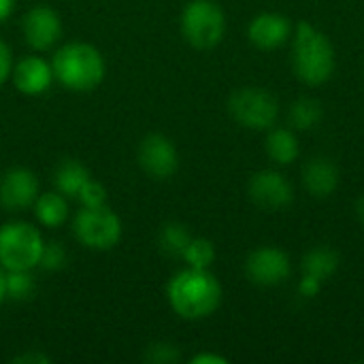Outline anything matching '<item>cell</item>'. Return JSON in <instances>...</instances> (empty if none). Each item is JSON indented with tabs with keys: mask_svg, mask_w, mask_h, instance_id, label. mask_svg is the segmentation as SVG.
Instances as JSON below:
<instances>
[{
	"mask_svg": "<svg viewBox=\"0 0 364 364\" xmlns=\"http://www.w3.org/2000/svg\"><path fill=\"white\" fill-rule=\"evenodd\" d=\"M32 209H34L36 222L45 228H60L68 222V215H70L68 198L64 194H60L58 190L41 192L36 196Z\"/></svg>",
	"mask_w": 364,
	"mask_h": 364,
	"instance_id": "cell-16",
	"label": "cell"
},
{
	"mask_svg": "<svg viewBox=\"0 0 364 364\" xmlns=\"http://www.w3.org/2000/svg\"><path fill=\"white\" fill-rule=\"evenodd\" d=\"M288 122L292 130L299 132H307L311 128H316L322 122V105L316 98H299L290 105L288 109Z\"/></svg>",
	"mask_w": 364,
	"mask_h": 364,
	"instance_id": "cell-20",
	"label": "cell"
},
{
	"mask_svg": "<svg viewBox=\"0 0 364 364\" xmlns=\"http://www.w3.org/2000/svg\"><path fill=\"white\" fill-rule=\"evenodd\" d=\"M171 309L188 322L213 316L222 303V286L209 269H192L175 273L166 286Z\"/></svg>",
	"mask_w": 364,
	"mask_h": 364,
	"instance_id": "cell-1",
	"label": "cell"
},
{
	"mask_svg": "<svg viewBox=\"0 0 364 364\" xmlns=\"http://www.w3.org/2000/svg\"><path fill=\"white\" fill-rule=\"evenodd\" d=\"M186 43L194 49H213L226 34V15L213 0H190L179 19Z\"/></svg>",
	"mask_w": 364,
	"mask_h": 364,
	"instance_id": "cell-5",
	"label": "cell"
},
{
	"mask_svg": "<svg viewBox=\"0 0 364 364\" xmlns=\"http://www.w3.org/2000/svg\"><path fill=\"white\" fill-rule=\"evenodd\" d=\"M43 250L45 239L34 224L13 220L0 226V267L4 271H34Z\"/></svg>",
	"mask_w": 364,
	"mask_h": 364,
	"instance_id": "cell-4",
	"label": "cell"
},
{
	"mask_svg": "<svg viewBox=\"0 0 364 364\" xmlns=\"http://www.w3.org/2000/svg\"><path fill=\"white\" fill-rule=\"evenodd\" d=\"M6 301V271L0 267V305Z\"/></svg>",
	"mask_w": 364,
	"mask_h": 364,
	"instance_id": "cell-32",
	"label": "cell"
},
{
	"mask_svg": "<svg viewBox=\"0 0 364 364\" xmlns=\"http://www.w3.org/2000/svg\"><path fill=\"white\" fill-rule=\"evenodd\" d=\"M92 179L90 171L75 158H66L58 164L55 173H53V183H55V190L60 194H64L68 200L70 198H77L81 188Z\"/></svg>",
	"mask_w": 364,
	"mask_h": 364,
	"instance_id": "cell-18",
	"label": "cell"
},
{
	"mask_svg": "<svg viewBox=\"0 0 364 364\" xmlns=\"http://www.w3.org/2000/svg\"><path fill=\"white\" fill-rule=\"evenodd\" d=\"M192 364H228V358L215 352H200L196 356H192Z\"/></svg>",
	"mask_w": 364,
	"mask_h": 364,
	"instance_id": "cell-29",
	"label": "cell"
},
{
	"mask_svg": "<svg viewBox=\"0 0 364 364\" xmlns=\"http://www.w3.org/2000/svg\"><path fill=\"white\" fill-rule=\"evenodd\" d=\"M34 288L32 271H6V299L28 301L34 294Z\"/></svg>",
	"mask_w": 364,
	"mask_h": 364,
	"instance_id": "cell-23",
	"label": "cell"
},
{
	"mask_svg": "<svg viewBox=\"0 0 364 364\" xmlns=\"http://www.w3.org/2000/svg\"><path fill=\"white\" fill-rule=\"evenodd\" d=\"M13 53H11V47L0 38V85H4L9 79H11V73H13Z\"/></svg>",
	"mask_w": 364,
	"mask_h": 364,
	"instance_id": "cell-27",
	"label": "cell"
},
{
	"mask_svg": "<svg viewBox=\"0 0 364 364\" xmlns=\"http://www.w3.org/2000/svg\"><path fill=\"white\" fill-rule=\"evenodd\" d=\"M301 269H303L305 275H311V277H318V279L326 282L339 269V254L335 250H331V247H324V245L314 247V250H309L305 254Z\"/></svg>",
	"mask_w": 364,
	"mask_h": 364,
	"instance_id": "cell-19",
	"label": "cell"
},
{
	"mask_svg": "<svg viewBox=\"0 0 364 364\" xmlns=\"http://www.w3.org/2000/svg\"><path fill=\"white\" fill-rule=\"evenodd\" d=\"M66 264V250L62 243L53 241V243H45L43 256H41V269L45 271H60Z\"/></svg>",
	"mask_w": 364,
	"mask_h": 364,
	"instance_id": "cell-25",
	"label": "cell"
},
{
	"mask_svg": "<svg viewBox=\"0 0 364 364\" xmlns=\"http://www.w3.org/2000/svg\"><path fill=\"white\" fill-rule=\"evenodd\" d=\"M356 215H358L360 224H364V194L358 198V203H356Z\"/></svg>",
	"mask_w": 364,
	"mask_h": 364,
	"instance_id": "cell-33",
	"label": "cell"
},
{
	"mask_svg": "<svg viewBox=\"0 0 364 364\" xmlns=\"http://www.w3.org/2000/svg\"><path fill=\"white\" fill-rule=\"evenodd\" d=\"M247 194L252 203L264 211L286 209L294 200V188L288 177L275 168H264L254 173L247 186Z\"/></svg>",
	"mask_w": 364,
	"mask_h": 364,
	"instance_id": "cell-11",
	"label": "cell"
},
{
	"mask_svg": "<svg viewBox=\"0 0 364 364\" xmlns=\"http://www.w3.org/2000/svg\"><path fill=\"white\" fill-rule=\"evenodd\" d=\"M62 19L55 9L47 4H36L28 9L21 17V34L30 49L43 53L53 49L62 38Z\"/></svg>",
	"mask_w": 364,
	"mask_h": 364,
	"instance_id": "cell-9",
	"label": "cell"
},
{
	"mask_svg": "<svg viewBox=\"0 0 364 364\" xmlns=\"http://www.w3.org/2000/svg\"><path fill=\"white\" fill-rule=\"evenodd\" d=\"M190 239H192V235H190V230L183 224L168 222V224L162 226V230L158 235V245H160V250L166 256L181 258L186 247H188V243H190Z\"/></svg>",
	"mask_w": 364,
	"mask_h": 364,
	"instance_id": "cell-21",
	"label": "cell"
},
{
	"mask_svg": "<svg viewBox=\"0 0 364 364\" xmlns=\"http://www.w3.org/2000/svg\"><path fill=\"white\" fill-rule=\"evenodd\" d=\"M55 81L68 92H92L107 75V62L98 47L85 41H68L60 45L51 58Z\"/></svg>",
	"mask_w": 364,
	"mask_h": 364,
	"instance_id": "cell-2",
	"label": "cell"
},
{
	"mask_svg": "<svg viewBox=\"0 0 364 364\" xmlns=\"http://www.w3.org/2000/svg\"><path fill=\"white\" fill-rule=\"evenodd\" d=\"M322 286H324L322 279L303 273V277H301V282H299V294L305 296V299H316V296L322 292Z\"/></svg>",
	"mask_w": 364,
	"mask_h": 364,
	"instance_id": "cell-28",
	"label": "cell"
},
{
	"mask_svg": "<svg viewBox=\"0 0 364 364\" xmlns=\"http://www.w3.org/2000/svg\"><path fill=\"white\" fill-rule=\"evenodd\" d=\"M38 194V179L26 166H13L0 177V207L9 213L32 209Z\"/></svg>",
	"mask_w": 364,
	"mask_h": 364,
	"instance_id": "cell-12",
	"label": "cell"
},
{
	"mask_svg": "<svg viewBox=\"0 0 364 364\" xmlns=\"http://www.w3.org/2000/svg\"><path fill=\"white\" fill-rule=\"evenodd\" d=\"M77 200L81 203V207H100V205H107V188L100 181L90 179L81 188Z\"/></svg>",
	"mask_w": 364,
	"mask_h": 364,
	"instance_id": "cell-24",
	"label": "cell"
},
{
	"mask_svg": "<svg viewBox=\"0 0 364 364\" xmlns=\"http://www.w3.org/2000/svg\"><path fill=\"white\" fill-rule=\"evenodd\" d=\"M145 360L154 364H171L179 360V350L173 346V343H151L147 348V354H145Z\"/></svg>",
	"mask_w": 364,
	"mask_h": 364,
	"instance_id": "cell-26",
	"label": "cell"
},
{
	"mask_svg": "<svg viewBox=\"0 0 364 364\" xmlns=\"http://www.w3.org/2000/svg\"><path fill=\"white\" fill-rule=\"evenodd\" d=\"M181 260L192 269H209L215 260V245L205 237H192Z\"/></svg>",
	"mask_w": 364,
	"mask_h": 364,
	"instance_id": "cell-22",
	"label": "cell"
},
{
	"mask_svg": "<svg viewBox=\"0 0 364 364\" xmlns=\"http://www.w3.org/2000/svg\"><path fill=\"white\" fill-rule=\"evenodd\" d=\"M267 154L275 164L288 166L292 164L299 154H301V145H299V136L296 130L292 128H282V126H273L267 130V141H264Z\"/></svg>",
	"mask_w": 364,
	"mask_h": 364,
	"instance_id": "cell-17",
	"label": "cell"
},
{
	"mask_svg": "<svg viewBox=\"0 0 364 364\" xmlns=\"http://www.w3.org/2000/svg\"><path fill=\"white\" fill-rule=\"evenodd\" d=\"M245 275L252 284L260 288H275L288 282L292 275L290 256L273 245H262L250 252L245 258Z\"/></svg>",
	"mask_w": 364,
	"mask_h": 364,
	"instance_id": "cell-8",
	"label": "cell"
},
{
	"mask_svg": "<svg viewBox=\"0 0 364 364\" xmlns=\"http://www.w3.org/2000/svg\"><path fill=\"white\" fill-rule=\"evenodd\" d=\"M11 79L17 92L30 98L43 96L55 81L51 62L41 55H23L21 60H17L13 64Z\"/></svg>",
	"mask_w": 364,
	"mask_h": 364,
	"instance_id": "cell-13",
	"label": "cell"
},
{
	"mask_svg": "<svg viewBox=\"0 0 364 364\" xmlns=\"http://www.w3.org/2000/svg\"><path fill=\"white\" fill-rule=\"evenodd\" d=\"M337 66L331 38L309 21H299L292 30V68L305 85L326 83Z\"/></svg>",
	"mask_w": 364,
	"mask_h": 364,
	"instance_id": "cell-3",
	"label": "cell"
},
{
	"mask_svg": "<svg viewBox=\"0 0 364 364\" xmlns=\"http://www.w3.org/2000/svg\"><path fill=\"white\" fill-rule=\"evenodd\" d=\"M303 186L316 198H328L339 186V168L326 156L311 158L303 168Z\"/></svg>",
	"mask_w": 364,
	"mask_h": 364,
	"instance_id": "cell-15",
	"label": "cell"
},
{
	"mask_svg": "<svg viewBox=\"0 0 364 364\" xmlns=\"http://www.w3.org/2000/svg\"><path fill=\"white\" fill-rule=\"evenodd\" d=\"M228 113L239 126L247 130L267 132L279 119V102L269 90L247 85L230 94Z\"/></svg>",
	"mask_w": 364,
	"mask_h": 364,
	"instance_id": "cell-7",
	"label": "cell"
},
{
	"mask_svg": "<svg viewBox=\"0 0 364 364\" xmlns=\"http://www.w3.org/2000/svg\"><path fill=\"white\" fill-rule=\"evenodd\" d=\"M15 364H49V356L41 354V352H26L21 356L13 358Z\"/></svg>",
	"mask_w": 364,
	"mask_h": 364,
	"instance_id": "cell-30",
	"label": "cell"
},
{
	"mask_svg": "<svg viewBox=\"0 0 364 364\" xmlns=\"http://www.w3.org/2000/svg\"><path fill=\"white\" fill-rule=\"evenodd\" d=\"M292 21L282 13H260L247 26V38L256 49L273 51L292 38Z\"/></svg>",
	"mask_w": 364,
	"mask_h": 364,
	"instance_id": "cell-14",
	"label": "cell"
},
{
	"mask_svg": "<svg viewBox=\"0 0 364 364\" xmlns=\"http://www.w3.org/2000/svg\"><path fill=\"white\" fill-rule=\"evenodd\" d=\"M124 226L119 215L109 207H81L73 218V235L75 239L94 252H109L122 239Z\"/></svg>",
	"mask_w": 364,
	"mask_h": 364,
	"instance_id": "cell-6",
	"label": "cell"
},
{
	"mask_svg": "<svg viewBox=\"0 0 364 364\" xmlns=\"http://www.w3.org/2000/svg\"><path fill=\"white\" fill-rule=\"evenodd\" d=\"M136 158H139V166L151 179L158 181L171 179L179 168V154L175 143L160 132H151L139 143Z\"/></svg>",
	"mask_w": 364,
	"mask_h": 364,
	"instance_id": "cell-10",
	"label": "cell"
},
{
	"mask_svg": "<svg viewBox=\"0 0 364 364\" xmlns=\"http://www.w3.org/2000/svg\"><path fill=\"white\" fill-rule=\"evenodd\" d=\"M15 2H17V0H0V23H4V21L13 15Z\"/></svg>",
	"mask_w": 364,
	"mask_h": 364,
	"instance_id": "cell-31",
	"label": "cell"
}]
</instances>
